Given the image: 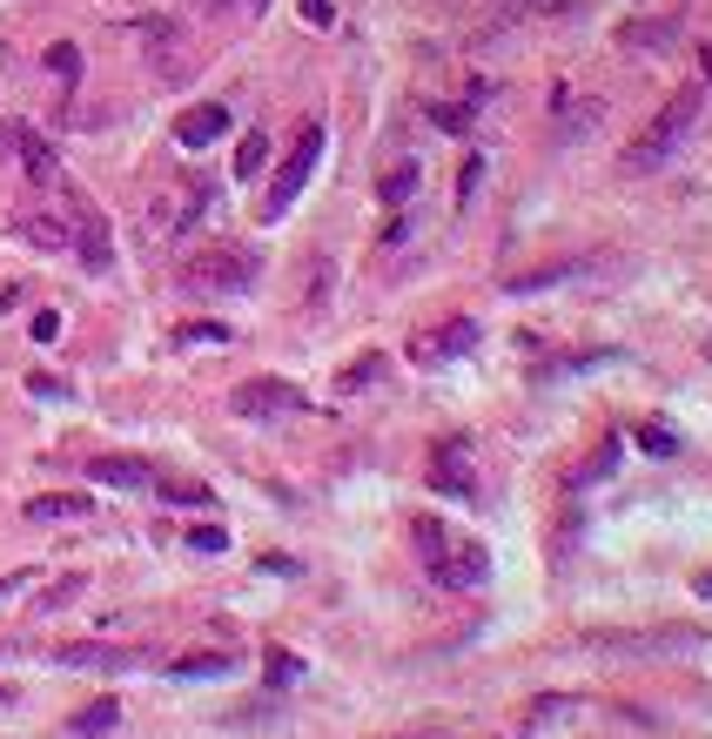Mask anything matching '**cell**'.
Instances as JSON below:
<instances>
[{
    "instance_id": "cell-1",
    "label": "cell",
    "mask_w": 712,
    "mask_h": 739,
    "mask_svg": "<svg viewBox=\"0 0 712 739\" xmlns=\"http://www.w3.org/2000/svg\"><path fill=\"white\" fill-rule=\"evenodd\" d=\"M699 108H705V95H699V88H679V95H672V101L652 114V122H646L639 135L625 141L618 169H625V175H652V169H665L672 155L686 148V135L699 128Z\"/></svg>"
},
{
    "instance_id": "cell-2",
    "label": "cell",
    "mask_w": 712,
    "mask_h": 739,
    "mask_svg": "<svg viewBox=\"0 0 712 739\" xmlns=\"http://www.w3.org/2000/svg\"><path fill=\"white\" fill-rule=\"evenodd\" d=\"M417 552H423L430 578L451 586V592H478L491 578V552H484V544L478 538H451L438 518H417Z\"/></svg>"
},
{
    "instance_id": "cell-3",
    "label": "cell",
    "mask_w": 712,
    "mask_h": 739,
    "mask_svg": "<svg viewBox=\"0 0 712 739\" xmlns=\"http://www.w3.org/2000/svg\"><path fill=\"white\" fill-rule=\"evenodd\" d=\"M256 256L249 249H229V243H216V249H202V256H188V269H182V283L188 290H209V296H243L249 283H256Z\"/></svg>"
},
{
    "instance_id": "cell-4",
    "label": "cell",
    "mask_w": 712,
    "mask_h": 739,
    "mask_svg": "<svg viewBox=\"0 0 712 739\" xmlns=\"http://www.w3.org/2000/svg\"><path fill=\"white\" fill-rule=\"evenodd\" d=\"M316 162H323V128H303L296 135V148L283 155V169H275V182H269V196H262V222H283L290 215V202L303 196V182L316 175Z\"/></svg>"
},
{
    "instance_id": "cell-5",
    "label": "cell",
    "mask_w": 712,
    "mask_h": 739,
    "mask_svg": "<svg viewBox=\"0 0 712 739\" xmlns=\"http://www.w3.org/2000/svg\"><path fill=\"white\" fill-rule=\"evenodd\" d=\"M229 410L235 417H296V410H309V397L290 377H249V383L229 391Z\"/></svg>"
},
{
    "instance_id": "cell-6",
    "label": "cell",
    "mask_w": 712,
    "mask_h": 739,
    "mask_svg": "<svg viewBox=\"0 0 712 739\" xmlns=\"http://www.w3.org/2000/svg\"><path fill=\"white\" fill-rule=\"evenodd\" d=\"M430 491H444V497H470V491H478V471H470L464 438H438V451H430Z\"/></svg>"
},
{
    "instance_id": "cell-7",
    "label": "cell",
    "mask_w": 712,
    "mask_h": 739,
    "mask_svg": "<svg viewBox=\"0 0 712 739\" xmlns=\"http://www.w3.org/2000/svg\"><path fill=\"white\" fill-rule=\"evenodd\" d=\"M88 484H101V491H155V464L101 451V457H88Z\"/></svg>"
},
{
    "instance_id": "cell-8",
    "label": "cell",
    "mask_w": 712,
    "mask_h": 739,
    "mask_svg": "<svg viewBox=\"0 0 712 739\" xmlns=\"http://www.w3.org/2000/svg\"><path fill=\"white\" fill-rule=\"evenodd\" d=\"M54 666H74V673H142L148 652H128V645H61Z\"/></svg>"
},
{
    "instance_id": "cell-9",
    "label": "cell",
    "mask_w": 712,
    "mask_h": 739,
    "mask_svg": "<svg viewBox=\"0 0 712 739\" xmlns=\"http://www.w3.org/2000/svg\"><path fill=\"white\" fill-rule=\"evenodd\" d=\"M74 249H82V262L95 269V276H101V269L114 262V236H108V215L101 209H74Z\"/></svg>"
},
{
    "instance_id": "cell-10",
    "label": "cell",
    "mask_w": 712,
    "mask_h": 739,
    "mask_svg": "<svg viewBox=\"0 0 712 739\" xmlns=\"http://www.w3.org/2000/svg\"><path fill=\"white\" fill-rule=\"evenodd\" d=\"M229 135V108L222 101H202V108H188L182 122H175V141L182 148H209V141H222Z\"/></svg>"
},
{
    "instance_id": "cell-11",
    "label": "cell",
    "mask_w": 712,
    "mask_h": 739,
    "mask_svg": "<svg viewBox=\"0 0 712 739\" xmlns=\"http://www.w3.org/2000/svg\"><path fill=\"white\" fill-rule=\"evenodd\" d=\"M618 48L625 54H665V48H679V21H625Z\"/></svg>"
},
{
    "instance_id": "cell-12",
    "label": "cell",
    "mask_w": 712,
    "mask_h": 739,
    "mask_svg": "<svg viewBox=\"0 0 712 739\" xmlns=\"http://www.w3.org/2000/svg\"><path fill=\"white\" fill-rule=\"evenodd\" d=\"M95 512V497L88 491H54V497H27V518H41V525H54V518H88Z\"/></svg>"
},
{
    "instance_id": "cell-13",
    "label": "cell",
    "mask_w": 712,
    "mask_h": 739,
    "mask_svg": "<svg viewBox=\"0 0 712 739\" xmlns=\"http://www.w3.org/2000/svg\"><path fill=\"white\" fill-rule=\"evenodd\" d=\"M14 222H21L14 236L34 243V249H67V243H74V229H67L61 215H14Z\"/></svg>"
},
{
    "instance_id": "cell-14",
    "label": "cell",
    "mask_w": 712,
    "mask_h": 739,
    "mask_svg": "<svg viewBox=\"0 0 712 739\" xmlns=\"http://www.w3.org/2000/svg\"><path fill=\"white\" fill-rule=\"evenodd\" d=\"M470 343H478V323H470V317H457V323H444V336L417 343V357H457V349H470Z\"/></svg>"
},
{
    "instance_id": "cell-15",
    "label": "cell",
    "mask_w": 712,
    "mask_h": 739,
    "mask_svg": "<svg viewBox=\"0 0 712 739\" xmlns=\"http://www.w3.org/2000/svg\"><path fill=\"white\" fill-rule=\"evenodd\" d=\"M114 726H122V706H114V699H95L88 713H74V719H67L74 739H95V732H114Z\"/></svg>"
},
{
    "instance_id": "cell-16",
    "label": "cell",
    "mask_w": 712,
    "mask_h": 739,
    "mask_svg": "<svg viewBox=\"0 0 712 739\" xmlns=\"http://www.w3.org/2000/svg\"><path fill=\"white\" fill-rule=\"evenodd\" d=\"M169 673L175 679H222V673H235V652H195V658H175Z\"/></svg>"
},
{
    "instance_id": "cell-17",
    "label": "cell",
    "mask_w": 712,
    "mask_h": 739,
    "mask_svg": "<svg viewBox=\"0 0 712 739\" xmlns=\"http://www.w3.org/2000/svg\"><path fill=\"white\" fill-rule=\"evenodd\" d=\"M21 169H27V182H54V175H61L54 148H48L41 135H21Z\"/></svg>"
},
{
    "instance_id": "cell-18",
    "label": "cell",
    "mask_w": 712,
    "mask_h": 739,
    "mask_svg": "<svg viewBox=\"0 0 712 739\" xmlns=\"http://www.w3.org/2000/svg\"><path fill=\"white\" fill-rule=\"evenodd\" d=\"M82 592H88V571H61L54 586H48L41 599H34V612H67V605L82 599Z\"/></svg>"
},
{
    "instance_id": "cell-19",
    "label": "cell",
    "mask_w": 712,
    "mask_h": 739,
    "mask_svg": "<svg viewBox=\"0 0 712 739\" xmlns=\"http://www.w3.org/2000/svg\"><path fill=\"white\" fill-rule=\"evenodd\" d=\"M269 169V135L262 128H249L243 141H235V175H243V182H256Z\"/></svg>"
},
{
    "instance_id": "cell-20",
    "label": "cell",
    "mask_w": 712,
    "mask_h": 739,
    "mask_svg": "<svg viewBox=\"0 0 712 739\" xmlns=\"http://www.w3.org/2000/svg\"><path fill=\"white\" fill-rule=\"evenodd\" d=\"M417 182H423V169H417V162H397V169H390V175H383V202H390V209H397L404 196H417Z\"/></svg>"
},
{
    "instance_id": "cell-21",
    "label": "cell",
    "mask_w": 712,
    "mask_h": 739,
    "mask_svg": "<svg viewBox=\"0 0 712 739\" xmlns=\"http://www.w3.org/2000/svg\"><path fill=\"white\" fill-rule=\"evenodd\" d=\"M48 74H54V82H74V74H82V48H74V41H54V48H48Z\"/></svg>"
},
{
    "instance_id": "cell-22",
    "label": "cell",
    "mask_w": 712,
    "mask_h": 739,
    "mask_svg": "<svg viewBox=\"0 0 712 739\" xmlns=\"http://www.w3.org/2000/svg\"><path fill=\"white\" fill-rule=\"evenodd\" d=\"M377 377H383V357H356V364H349V370H343L336 383H343V391H370Z\"/></svg>"
},
{
    "instance_id": "cell-23",
    "label": "cell",
    "mask_w": 712,
    "mask_h": 739,
    "mask_svg": "<svg viewBox=\"0 0 712 739\" xmlns=\"http://www.w3.org/2000/svg\"><path fill=\"white\" fill-rule=\"evenodd\" d=\"M639 451H652V457H672V451H679V438H672L665 423H646V431H639Z\"/></svg>"
},
{
    "instance_id": "cell-24",
    "label": "cell",
    "mask_w": 712,
    "mask_h": 739,
    "mask_svg": "<svg viewBox=\"0 0 712 739\" xmlns=\"http://www.w3.org/2000/svg\"><path fill=\"white\" fill-rule=\"evenodd\" d=\"M188 544L216 558V552H229V531H222V525H195V531H188Z\"/></svg>"
},
{
    "instance_id": "cell-25",
    "label": "cell",
    "mask_w": 712,
    "mask_h": 739,
    "mask_svg": "<svg viewBox=\"0 0 712 739\" xmlns=\"http://www.w3.org/2000/svg\"><path fill=\"white\" fill-rule=\"evenodd\" d=\"M182 343H229L222 323H182Z\"/></svg>"
},
{
    "instance_id": "cell-26",
    "label": "cell",
    "mask_w": 712,
    "mask_h": 739,
    "mask_svg": "<svg viewBox=\"0 0 712 739\" xmlns=\"http://www.w3.org/2000/svg\"><path fill=\"white\" fill-rule=\"evenodd\" d=\"M162 497H169V504H216V491H202V484H169Z\"/></svg>"
},
{
    "instance_id": "cell-27",
    "label": "cell",
    "mask_w": 712,
    "mask_h": 739,
    "mask_svg": "<svg viewBox=\"0 0 712 739\" xmlns=\"http://www.w3.org/2000/svg\"><path fill=\"white\" fill-rule=\"evenodd\" d=\"M612 464H618V444H605L599 457H591V464H585V471H578V484H591V478H605V471H612Z\"/></svg>"
},
{
    "instance_id": "cell-28",
    "label": "cell",
    "mask_w": 712,
    "mask_h": 739,
    "mask_svg": "<svg viewBox=\"0 0 712 739\" xmlns=\"http://www.w3.org/2000/svg\"><path fill=\"white\" fill-rule=\"evenodd\" d=\"M430 114H438L444 135H464V128H470V108H430Z\"/></svg>"
},
{
    "instance_id": "cell-29",
    "label": "cell",
    "mask_w": 712,
    "mask_h": 739,
    "mask_svg": "<svg viewBox=\"0 0 712 739\" xmlns=\"http://www.w3.org/2000/svg\"><path fill=\"white\" fill-rule=\"evenodd\" d=\"M27 336H34V343H54V336H61V317H54V309H41V317L27 323Z\"/></svg>"
},
{
    "instance_id": "cell-30",
    "label": "cell",
    "mask_w": 712,
    "mask_h": 739,
    "mask_svg": "<svg viewBox=\"0 0 712 739\" xmlns=\"http://www.w3.org/2000/svg\"><path fill=\"white\" fill-rule=\"evenodd\" d=\"M296 673H303V666H296V658H290V652H269V679H275V686H290Z\"/></svg>"
},
{
    "instance_id": "cell-31",
    "label": "cell",
    "mask_w": 712,
    "mask_h": 739,
    "mask_svg": "<svg viewBox=\"0 0 712 739\" xmlns=\"http://www.w3.org/2000/svg\"><path fill=\"white\" fill-rule=\"evenodd\" d=\"M303 21H309V27H330L336 8H330V0H303Z\"/></svg>"
},
{
    "instance_id": "cell-32",
    "label": "cell",
    "mask_w": 712,
    "mask_h": 739,
    "mask_svg": "<svg viewBox=\"0 0 712 739\" xmlns=\"http://www.w3.org/2000/svg\"><path fill=\"white\" fill-rule=\"evenodd\" d=\"M21 586H34V571H0V599H14Z\"/></svg>"
},
{
    "instance_id": "cell-33",
    "label": "cell",
    "mask_w": 712,
    "mask_h": 739,
    "mask_svg": "<svg viewBox=\"0 0 712 739\" xmlns=\"http://www.w3.org/2000/svg\"><path fill=\"white\" fill-rule=\"evenodd\" d=\"M34 383V397H67V383L61 377H27Z\"/></svg>"
},
{
    "instance_id": "cell-34",
    "label": "cell",
    "mask_w": 712,
    "mask_h": 739,
    "mask_svg": "<svg viewBox=\"0 0 712 739\" xmlns=\"http://www.w3.org/2000/svg\"><path fill=\"white\" fill-rule=\"evenodd\" d=\"M8 706H21V686H14V679H0V713H8Z\"/></svg>"
},
{
    "instance_id": "cell-35",
    "label": "cell",
    "mask_w": 712,
    "mask_h": 739,
    "mask_svg": "<svg viewBox=\"0 0 712 739\" xmlns=\"http://www.w3.org/2000/svg\"><path fill=\"white\" fill-rule=\"evenodd\" d=\"M14 303H21V290L8 283V290H0V317H8V309H14Z\"/></svg>"
},
{
    "instance_id": "cell-36",
    "label": "cell",
    "mask_w": 712,
    "mask_h": 739,
    "mask_svg": "<svg viewBox=\"0 0 712 739\" xmlns=\"http://www.w3.org/2000/svg\"><path fill=\"white\" fill-rule=\"evenodd\" d=\"M699 67H705V82H712V48H699Z\"/></svg>"
},
{
    "instance_id": "cell-37",
    "label": "cell",
    "mask_w": 712,
    "mask_h": 739,
    "mask_svg": "<svg viewBox=\"0 0 712 739\" xmlns=\"http://www.w3.org/2000/svg\"><path fill=\"white\" fill-rule=\"evenodd\" d=\"M410 739H444V732H410Z\"/></svg>"
}]
</instances>
